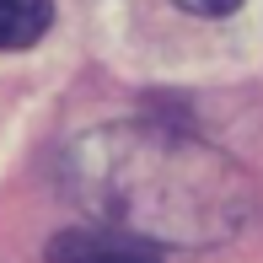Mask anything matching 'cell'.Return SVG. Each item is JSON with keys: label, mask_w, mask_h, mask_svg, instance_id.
Masks as SVG:
<instances>
[{"label": "cell", "mask_w": 263, "mask_h": 263, "mask_svg": "<svg viewBox=\"0 0 263 263\" xmlns=\"http://www.w3.org/2000/svg\"><path fill=\"white\" fill-rule=\"evenodd\" d=\"M49 263H161V253L124 226H70L49 242Z\"/></svg>", "instance_id": "1"}, {"label": "cell", "mask_w": 263, "mask_h": 263, "mask_svg": "<svg viewBox=\"0 0 263 263\" xmlns=\"http://www.w3.org/2000/svg\"><path fill=\"white\" fill-rule=\"evenodd\" d=\"M54 22V0H0V49H32Z\"/></svg>", "instance_id": "2"}, {"label": "cell", "mask_w": 263, "mask_h": 263, "mask_svg": "<svg viewBox=\"0 0 263 263\" xmlns=\"http://www.w3.org/2000/svg\"><path fill=\"white\" fill-rule=\"evenodd\" d=\"M172 6L194 11V16H226V11H236L242 0H172Z\"/></svg>", "instance_id": "3"}]
</instances>
